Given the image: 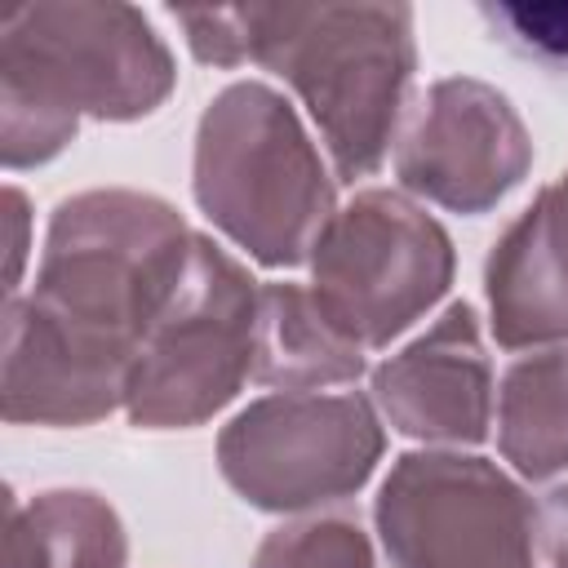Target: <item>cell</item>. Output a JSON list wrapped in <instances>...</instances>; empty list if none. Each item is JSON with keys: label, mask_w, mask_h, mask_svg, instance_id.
I'll return each instance as SVG.
<instances>
[{"label": "cell", "mask_w": 568, "mask_h": 568, "mask_svg": "<svg viewBox=\"0 0 568 568\" xmlns=\"http://www.w3.org/2000/svg\"><path fill=\"white\" fill-rule=\"evenodd\" d=\"M528 169V124L497 84L475 75L435 80L395 142V178L404 195L466 217L497 209Z\"/></svg>", "instance_id": "9"}, {"label": "cell", "mask_w": 568, "mask_h": 568, "mask_svg": "<svg viewBox=\"0 0 568 568\" xmlns=\"http://www.w3.org/2000/svg\"><path fill=\"white\" fill-rule=\"evenodd\" d=\"M488 333L506 351L568 342V248L555 231L546 191L497 235L484 262Z\"/></svg>", "instance_id": "11"}, {"label": "cell", "mask_w": 568, "mask_h": 568, "mask_svg": "<svg viewBox=\"0 0 568 568\" xmlns=\"http://www.w3.org/2000/svg\"><path fill=\"white\" fill-rule=\"evenodd\" d=\"M479 18L515 58L568 75V4H479Z\"/></svg>", "instance_id": "16"}, {"label": "cell", "mask_w": 568, "mask_h": 568, "mask_svg": "<svg viewBox=\"0 0 568 568\" xmlns=\"http://www.w3.org/2000/svg\"><path fill=\"white\" fill-rule=\"evenodd\" d=\"M390 568H532L537 506L497 462L462 448L399 453L373 497Z\"/></svg>", "instance_id": "7"}, {"label": "cell", "mask_w": 568, "mask_h": 568, "mask_svg": "<svg viewBox=\"0 0 568 568\" xmlns=\"http://www.w3.org/2000/svg\"><path fill=\"white\" fill-rule=\"evenodd\" d=\"M368 399L390 430L422 444H484L497 408L493 364L470 302H448L408 346L368 377Z\"/></svg>", "instance_id": "10"}, {"label": "cell", "mask_w": 568, "mask_h": 568, "mask_svg": "<svg viewBox=\"0 0 568 568\" xmlns=\"http://www.w3.org/2000/svg\"><path fill=\"white\" fill-rule=\"evenodd\" d=\"M169 18L182 27L186 49L195 62L217 67V71H235L244 62H253V40H248V9L231 4V9H169Z\"/></svg>", "instance_id": "17"}, {"label": "cell", "mask_w": 568, "mask_h": 568, "mask_svg": "<svg viewBox=\"0 0 568 568\" xmlns=\"http://www.w3.org/2000/svg\"><path fill=\"white\" fill-rule=\"evenodd\" d=\"M248 568H377V555L355 519L306 515L271 528Z\"/></svg>", "instance_id": "15"}, {"label": "cell", "mask_w": 568, "mask_h": 568, "mask_svg": "<svg viewBox=\"0 0 568 568\" xmlns=\"http://www.w3.org/2000/svg\"><path fill=\"white\" fill-rule=\"evenodd\" d=\"M364 346L351 342L311 284L271 280L257 293V351L253 382L271 390H324L364 377Z\"/></svg>", "instance_id": "12"}, {"label": "cell", "mask_w": 568, "mask_h": 568, "mask_svg": "<svg viewBox=\"0 0 568 568\" xmlns=\"http://www.w3.org/2000/svg\"><path fill=\"white\" fill-rule=\"evenodd\" d=\"M257 293L240 257L195 235L173 302L133 355L124 417L142 430H186L222 413L253 377Z\"/></svg>", "instance_id": "5"}, {"label": "cell", "mask_w": 568, "mask_h": 568, "mask_svg": "<svg viewBox=\"0 0 568 568\" xmlns=\"http://www.w3.org/2000/svg\"><path fill=\"white\" fill-rule=\"evenodd\" d=\"M382 453V413L359 390H275L248 399L217 435L222 479L271 515H302L359 493Z\"/></svg>", "instance_id": "8"}, {"label": "cell", "mask_w": 568, "mask_h": 568, "mask_svg": "<svg viewBox=\"0 0 568 568\" xmlns=\"http://www.w3.org/2000/svg\"><path fill=\"white\" fill-rule=\"evenodd\" d=\"M253 62L306 106L342 182L382 169L417 71L408 4H244Z\"/></svg>", "instance_id": "3"}, {"label": "cell", "mask_w": 568, "mask_h": 568, "mask_svg": "<svg viewBox=\"0 0 568 568\" xmlns=\"http://www.w3.org/2000/svg\"><path fill=\"white\" fill-rule=\"evenodd\" d=\"M178 84L151 18L120 0L27 4L0 27V155L4 169L58 160L80 120H142Z\"/></svg>", "instance_id": "2"}, {"label": "cell", "mask_w": 568, "mask_h": 568, "mask_svg": "<svg viewBox=\"0 0 568 568\" xmlns=\"http://www.w3.org/2000/svg\"><path fill=\"white\" fill-rule=\"evenodd\" d=\"M306 266L328 320L364 351H377L448 293L457 257L422 200L368 186L328 217Z\"/></svg>", "instance_id": "6"}, {"label": "cell", "mask_w": 568, "mask_h": 568, "mask_svg": "<svg viewBox=\"0 0 568 568\" xmlns=\"http://www.w3.org/2000/svg\"><path fill=\"white\" fill-rule=\"evenodd\" d=\"M497 448L519 479L568 470V342L537 346L501 373Z\"/></svg>", "instance_id": "14"}, {"label": "cell", "mask_w": 568, "mask_h": 568, "mask_svg": "<svg viewBox=\"0 0 568 568\" xmlns=\"http://www.w3.org/2000/svg\"><path fill=\"white\" fill-rule=\"evenodd\" d=\"M195 231L129 186L58 200L31 293L4 302V422L93 426L124 408V382L146 333L173 302Z\"/></svg>", "instance_id": "1"}, {"label": "cell", "mask_w": 568, "mask_h": 568, "mask_svg": "<svg viewBox=\"0 0 568 568\" xmlns=\"http://www.w3.org/2000/svg\"><path fill=\"white\" fill-rule=\"evenodd\" d=\"M191 195L266 271L311 262L320 231L337 213V186L320 146L293 102L262 80H235L200 111Z\"/></svg>", "instance_id": "4"}, {"label": "cell", "mask_w": 568, "mask_h": 568, "mask_svg": "<svg viewBox=\"0 0 568 568\" xmlns=\"http://www.w3.org/2000/svg\"><path fill=\"white\" fill-rule=\"evenodd\" d=\"M129 537L115 506L93 488L9 493L4 568H124Z\"/></svg>", "instance_id": "13"}, {"label": "cell", "mask_w": 568, "mask_h": 568, "mask_svg": "<svg viewBox=\"0 0 568 568\" xmlns=\"http://www.w3.org/2000/svg\"><path fill=\"white\" fill-rule=\"evenodd\" d=\"M4 226H9V271H4V302H9L18 297L31 257V200L22 186H4Z\"/></svg>", "instance_id": "18"}, {"label": "cell", "mask_w": 568, "mask_h": 568, "mask_svg": "<svg viewBox=\"0 0 568 568\" xmlns=\"http://www.w3.org/2000/svg\"><path fill=\"white\" fill-rule=\"evenodd\" d=\"M537 546L550 568H568V479L555 484L537 506Z\"/></svg>", "instance_id": "19"}]
</instances>
